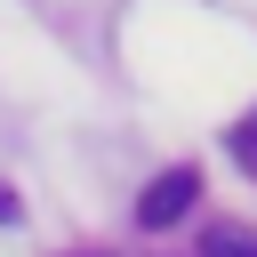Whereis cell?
I'll list each match as a JSON object with an SVG mask.
<instances>
[{"mask_svg":"<svg viewBox=\"0 0 257 257\" xmlns=\"http://www.w3.org/2000/svg\"><path fill=\"white\" fill-rule=\"evenodd\" d=\"M201 257H257V233L249 225H209L201 233Z\"/></svg>","mask_w":257,"mask_h":257,"instance_id":"2","label":"cell"},{"mask_svg":"<svg viewBox=\"0 0 257 257\" xmlns=\"http://www.w3.org/2000/svg\"><path fill=\"white\" fill-rule=\"evenodd\" d=\"M233 153H241V161H257V112H249V120L233 128Z\"/></svg>","mask_w":257,"mask_h":257,"instance_id":"3","label":"cell"},{"mask_svg":"<svg viewBox=\"0 0 257 257\" xmlns=\"http://www.w3.org/2000/svg\"><path fill=\"white\" fill-rule=\"evenodd\" d=\"M193 193H201V177H193V169H161V177L145 185V201H137V225H153V233H161V225H177V217L193 209Z\"/></svg>","mask_w":257,"mask_h":257,"instance_id":"1","label":"cell"}]
</instances>
